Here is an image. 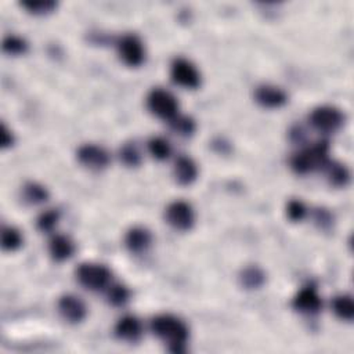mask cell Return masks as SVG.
<instances>
[{
	"label": "cell",
	"instance_id": "8992f818",
	"mask_svg": "<svg viewBox=\"0 0 354 354\" xmlns=\"http://www.w3.org/2000/svg\"><path fill=\"white\" fill-rule=\"evenodd\" d=\"M165 220L171 228L177 231H188L195 223L194 207L191 203L183 199H176L166 206Z\"/></svg>",
	"mask_w": 354,
	"mask_h": 354
},
{
	"label": "cell",
	"instance_id": "30bf717a",
	"mask_svg": "<svg viewBox=\"0 0 354 354\" xmlns=\"http://www.w3.org/2000/svg\"><path fill=\"white\" fill-rule=\"evenodd\" d=\"M292 307L306 315L318 314L322 308L321 295L314 285H306L293 296Z\"/></svg>",
	"mask_w": 354,
	"mask_h": 354
},
{
	"label": "cell",
	"instance_id": "2e32d148",
	"mask_svg": "<svg viewBox=\"0 0 354 354\" xmlns=\"http://www.w3.org/2000/svg\"><path fill=\"white\" fill-rule=\"evenodd\" d=\"M48 253L55 261H65L75 253V242L64 234H54L48 241Z\"/></svg>",
	"mask_w": 354,
	"mask_h": 354
},
{
	"label": "cell",
	"instance_id": "ba28073f",
	"mask_svg": "<svg viewBox=\"0 0 354 354\" xmlns=\"http://www.w3.org/2000/svg\"><path fill=\"white\" fill-rule=\"evenodd\" d=\"M171 80L184 88H196L201 86V73L198 68L187 58H174L170 64Z\"/></svg>",
	"mask_w": 354,
	"mask_h": 354
},
{
	"label": "cell",
	"instance_id": "ffe728a7",
	"mask_svg": "<svg viewBox=\"0 0 354 354\" xmlns=\"http://www.w3.org/2000/svg\"><path fill=\"white\" fill-rule=\"evenodd\" d=\"M239 282L246 289H257L266 282V274L257 266H249L241 271Z\"/></svg>",
	"mask_w": 354,
	"mask_h": 354
},
{
	"label": "cell",
	"instance_id": "4316f807",
	"mask_svg": "<svg viewBox=\"0 0 354 354\" xmlns=\"http://www.w3.org/2000/svg\"><path fill=\"white\" fill-rule=\"evenodd\" d=\"M59 210L58 209H47L39 214L36 220V225L41 232L53 231L59 221Z\"/></svg>",
	"mask_w": 354,
	"mask_h": 354
},
{
	"label": "cell",
	"instance_id": "277c9868",
	"mask_svg": "<svg viewBox=\"0 0 354 354\" xmlns=\"http://www.w3.org/2000/svg\"><path fill=\"white\" fill-rule=\"evenodd\" d=\"M147 106L152 115L170 120L178 113L180 104L177 97L166 88L155 87L147 95Z\"/></svg>",
	"mask_w": 354,
	"mask_h": 354
},
{
	"label": "cell",
	"instance_id": "83f0119b",
	"mask_svg": "<svg viewBox=\"0 0 354 354\" xmlns=\"http://www.w3.org/2000/svg\"><path fill=\"white\" fill-rule=\"evenodd\" d=\"M119 158L129 167H137L141 163V153L133 142H126L120 147Z\"/></svg>",
	"mask_w": 354,
	"mask_h": 354
},
{
	"label": "cell",
	"instance_id": "7402d4cb",
	"mask_svg": "<svg viewBox=\"0 0 354 354\" xmlns=\"http://www.w3.org/2000/svg\"><path fill=\"white\" fill-rule=\"evenodd\" d=\"M148 152L156 160H166L171 155V145L169 140L162 136H153L147 142Z\"/></svg>",
	"mask_w": 354,
	"mask_h": 354
},
{
	"label": "cell",
	"instance_id": "4dcf8cb0",
	"mask_svg": "<svg viewBox=\"0 0 354 354\" xmlns=\"http://www.w3.org/2000/svg\"><path fill=\"white\" fill-rule=\"evenodd\" d=\"M0 137H1V147L8 148L14 144V136L12 133L7 129L4 123H1V130H0Z\"/></svg>",
	"mask_w": 354,
	"mask_h": 354
},
{
	"label": "cell",
	"instance_id": "484cf974",
	"mask_svg": "<svg viewBox=\"0 0 354 354\" xmlns=\"http://www.w3.org/2000/svg\"><path fill=\"white\" fill-rule=\"evenodd\" d=\"M21 6L30 14L44 15L54 11L58 3L54 0H26V1H22Z\"/></svg>",
	"mask_w": 354,
	"mask_h": 354
},
{
	"label": "cell",
	"instance_id": "f1b7e54d",
	"mask_svg": "<svg viewBox=\"0 0 354 354\" xmlns=\"http://www.w3.org/2000/svg\"><path fill=\"white\" fill-rule=\"evenodd\" d=\"M285 213H286V217L290 221L297 223V221H301L306 217L307 207H306V205L300 199L293 198V199L288 201L286 207H285Z\"/></svg>",
	"mask_w": 354,
	"mask_h": 354
},
{
	"label": "cell",
	"instance_id": "52a82bcc",
	"mask_svg": "<svg viewBox=\"0 0 354 354\" xmlns=\"http://www.w3.org/2000/svg\"><path fill=\"white\" fill-rule=\"evenodd\" d=\"M119 58L127 66H140L145 61V47L142 40L134 33H126L116 41Z\"/></svg>",
	"mask_w": 354,
	"mask_h": 354
},
{
	"label": "cell",
	"instance_id": "9a60e30c",
	"mask_svg": "<svg viewBox=\"0 0 354 354\" xmlns=\"http://www.w3.org/2000/svg\"><path fill=\"white\" fill-rule=\"evenodd\" d=\"M173 177L180 185H189L198 178V165L187 155H180L173 163Z\"/></svg>",
	"mask_w": 354,
	"mask_h": 354
},
{
	"label": "cell",
	"instance_id": "3957f363",
	"mask_svg": "<svg viewBox=\"0 0 354 354\" xmlns=\"http://www.w3.org/2000/svg\"><path fill=\"white\" fill-rule=\"evenodd\" d=\"M76 279L88 290H105L112 282V271L105 264L86 261L76 268Z\"/></svg>",
	"mask_w": 354,
	"mask_h": 354
},
{
	"label": "cell",
	"instance_id": "f546056e",
	"mask_svg": "<svg viewBox=\"0 0 354 354\" xmlns=\"http://www.w3.org/2000/svg\"><path fill=\"white\" fill-rule=\"evenodd\" d=\"M314 220L315 223L321 227V228H328L332 225V221H333V216L329 210L326 209H317L314 212Z\"/></svg>",
	"mask_w": 354,
	"mask_h": 354
},
{
	"label": "cell",
	"instance_id": "7a4b0ae2",
	"mask_svg": "<svg viewBox=\"0 0 354 354\" xmlns=\"http://www.w3.org/2000/svg\"><path fill=\"white\" fill-rule=\"evenodd\" d=\"M329 160V142L319 140L304 147L290 158V167L297 174H307L322 170Z\"/></svg>",
	"mask_w": 354,
	"mask_h": 354
},
{
	"label": "cell",
	"instance_id": "603a6c76",
	"mask_svg": "<svg viewBox=\"0 0 354 354\" xmlns=\"http://www.w3.org/2000/svg\"><path fill=\"white\" fill-rule=\"evenodd\" d=\"M22 196H24V199L28 203L39 205V203H43V202H46L48 199V191L41 184L30 181V183H26L24 185Z\"/></svg>",
	"mask_w": 354,
	"mask_h": 354
},
{
	"label": "cell",
	"instance_id": "6da1fadb",
	"mask_svg": "<svg viewBox=\"0 0 354 354\" xmlns=\"http://www.w3.org/2000/svg\"><path fill=\"white\" fill-rule=\"evenodd\" d=\"M152 333L167 344L171 353L180 354L185 351L189 339L188 325L173 314H159L151 319Z\"/></svg>",
	"mask_w": 354,
	"mask_h": 354
},
{
	"label": "cell",
	"instance_id": "9c48e42d",
	"mask_svg": "<svg viewBox=\"0 0 354 354\" xmlns=\"http://www.w3.org/2000/svg\"><path fill=\"white\" fill-rule=\"evenodd\" d=\"M76 158L82 166L93 171L104 170L111 162V156L108 151L97 144L80 145L76 151Z\"/></svg>",
	"mask_w": 354,
	"mask_h": 354
},
{
	"label": "cell",
	"instance_id": "ac0fdd59",
	"mask_svg": "<svg viewBox=\"0 0 354 354\" xmlns=\"http://www.w3.org/2000/svg\"><path fill=\"white\" fill-rule=\"evenodd\" d=\"M332 311L343 321H351L354 318V303L353 297L347 293L336 295L332 299Z\"/></svg>",
	"mask_w": 354,
	"mask_h": 354
},
{
	"label": "cell",
	"instance_id": "d6986e66",
	"mask_svg": "<svg viewBox=\"0 0 354 354\" xmlns=\"http://www.w3.org/2000/svg\"><path fill=\"white\" fill-rule=\"evenodd\" d=\"M104 292L106 301L113 307L124 306L130 299L129 288L120 282H111Z\"/></svg>",
	"mask_w": 354,
	"mask_h": 354
},
{
	"label": "cell",
	"instance_id": "5b68a950",
	"mask_svg": "<svg viewBox=\"0 0 354 354\" xmlns=\"http://www.w3.org/2000/svg\"><path fill=\"white\" fill-rule=\"evenodd\" d=\"M308 122L319 133H335L343 126L344 113L333 105H319L311 111Z\"/></svg>",
	"mask_w": 354,
	"mask_h": 354
},
{
	"label": "cell",
	"instance_id": "7c38bea8",
	"mask_svg": "<svg viewBox=\"0 0 354 354\" xmlns=\"http://www.w3.org/2000/svg\"><path fill=\"white\" fill-rule=\"evenodd\" d=\"M254 100L264 108H281L288 102V94L283 88L274 84H260L254 90Z\"/></svg>",
	"mask_w": 354,
	"mask_h": 354
},
{
	"label": "cell",
	"instance_id": "4fadbf2b",
	"mask_svg": "<svg viewBox=\"0 0 354 354\" xmlns=\"http://www.w3.org/2000/svg\"><path fill=\"white\" fill-rule=\"evenodd\" d=\"M152 245V234L142 225H134L127 230L124 235V246L134 254L144 253Z\"/></svg>",
	"mask_w": 354,
	"mask_h": 354
},
{
	"label": "cell",
	"instance_id": "5bb4252c",
	"mask_svg": "<svg viewBox=\"0 0 354 354\" xmlns=\"http://www.w3.org/2000/svg\"><path fill=\"white\" fill-rule=\"evenodd\" d=\"M113 332L118 339L124 342H137L142 336V324L141 321L131 314L123 315L115 324Z\"/></svg>",
	"mask_w": 354,
	"mask_h": 354
},
{
	"label": "cell",
	"instance_id": "44dd1931",
	"mask_svg": "<svg viewBox=\"0 0 354 354\" xmlns=\"http://www.w3.org/2000/svg\"><path fill=\"white\" fill-rule=\"evenodd\" d=\"M169 127L173 133H176L180 137H189L194 134L196 129V123L191 116L177 113L174 118L167 120Z\"/></svg>",
	"mask_w": 354,
	"mask_h": 354
},
{
	"label": "cell",
	"instance_id": "cb8c5ba5",
	"mask_svg": "<svg viewBox=\"0 0 354 354\" xmlns=\"http://www.w3.org/2000/svg\"><path fill=\"white\" fill-rule=\"evenodd\" d=\"M22 245V235L19 230L11 225H6L1 230V246L7 252H14Z\"/></svg>",
	"mask_w": 354,
	"mask_h": 354
},
{
	"label": "cell",
	"instance_id": "8fae6325",
	"mask_svg": "<svg viewBox=\"0 0 354 354\" xmlns=\"http://www.w3.org/2000/svg\"><path fill=\"white\" fill-rule=\"evenodd\" d=\"M59 315L69 324H79L87 315V307L84 301L76 295H62L57 301Z\"/></svg>",
	"mask_w": 354,
	"mask_h": 354
},
{
	"label": "cell",
	"instance_id": "e0dca14e",
	"mask_svg": "<svg viewBox=\"0 0 354 354\" xmlns=\"http://www.w3.org/2000/svg\"><path fill=\"white\" fill-rule=\"evenodd\" d=\"M322 171L325 173L328 183L333 187H344L350 180L348 169L340 162H335L329 159L324 166Z\"/></svg>",
	"mask_w": 354,
	"mask_h": 354
},
{
	"label": "cell",
	"instance_id": "d4e9b609",
	"mask_svg": "<svg viewBox=\"0 0 354 354\" xmlns=\"http://www.w3.org/2000/svg\"><path fill=\"white\" fill-rule=\"evenodd\" d=\"M3 51L10 55H21L28 51V43L24 37L17 35H7L3 39Z\"/></svg>",
	"mask_w": 354,
	"mask_h": 354
}]
</instances>
